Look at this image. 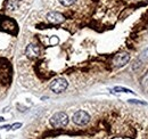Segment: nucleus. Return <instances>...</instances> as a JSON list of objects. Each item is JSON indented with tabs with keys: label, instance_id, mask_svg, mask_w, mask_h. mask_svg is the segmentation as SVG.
Masks as SVG:
<instances>
[{
	"label": "nucleus",
	"instance_id": "nucleus-1",
	"mask_svg": "<svg viewBox=\"0 0 148 139\" xmlns=\"http://www.w3.org/2000/svg\"><path fill=\"white\" fill-rule=\"evenodd\" d=\"M50 124L54 128H64L69 124V116L64 112H57L50 118Z\"/></svg>",
	"mask_w": 148,
	"mask_h": 139
},
{
	"label": "nucleus",
	"instance_id": "nucleus-2",
	"mask_svg": "<svg viewBox=\"0 0 148 139\" xmlns=\"http://www.w3.org/2000/svg\"><path fill=\"white\" fill-rule=\"evenodd\" d=\"M67 87H69V82L64 78H57L55 80H53L50 83V90L55 94H60L65 91Z\"/></svg>",
	"mask_w": 148,
	"mask_h": 139
},
{
	"label": "nucleus",
	"instance_id": "nucleus-3",
	"mask_svg": "<svg viewBox=\"0 0 148 139\" xmlns=\"http://www.w3.org/2000/svg\"><path fill=\"white\" fill-rule=\"evenodd\" d=\"M73 122L77 125H86L90 122V115L86 111H77L74 113Z\"/></svg>",
	"mask_w": 148,
	"mask_h": 139
},
{
	"label": "nucleus",
	"instance_id": "nucleus-4",
	"mask_svg": "<svg viewBox=\"0 0 148 139\" xmlns=\"http://www.w3.org/2000/svg\"><path fill=\"white\" fill-rule=\"evenodd\" d=\"M130 61V55L127 52H122V54H119L114 57L113 59V64L115 67H122L124 66L125 64H128Z\"/></svg>",
	"mask_w": 148,
	"mask_h": 139
},
{
	"label": "nucleus",
	"instance_id": "nucleus-5",
	"mask_svg": "<svg viewBox=\"0 0 148 139\" xmlns=\"http://www.w3.org/2000/svg\"><path fill=\"white\" fill-rule=\"evenodd\" d=\"M40 47L37 46V45H34V43H30L27 47H26V49H25V54H26V56L29 57V58H37L40 56Z\"/></svg>",
	"mask_w": 148,
	"mask_h": 139
},
{
	"label": "nucleus",
	"instance_id": "nucleus-6",
	"mask_svg": "<svg viewBox=\"0 0 148 139\" xmlns=\"http://www.w3.org/2000/svg\"><path fill=\"white\" fill-rule=\"evenodd\" d=\"M47 19L48 22L53 23V24H60L65 21V17L60 14V13H57V12H50L47 14Z\"/></svg>",
	"mask_w": 148,
	"mask_h": 139
},
{
	"label": "nucleus",
	"instance_id": "nucleus-7",
	"mask_svg": "<svg viewBox=\"0 0 148 139\" xmlns=\"http://www.w3.org/2000/svg\"><path fill=\"white\" fill-rule=\"evenodd\" d=\"M114 91H117V92H129V94H133L132 90H130L128 88H123V87H115L114 88Z\"/></svg>",
	"mask_w": 148,
	"mask_h": 139
},
{
	"label": "nucleus",
	"instance_id": "nucleus-8",
	"mask_svg": "<svg viewBox=\"0 0 148 139\" xmlns=\"http://www.w3.org/2000/svg\"><path fill=\"white\" fill-rule=\"evenodd\" d=\"M75 1H76V0H59V2H60L63 6H66V7L72 6L73 3H75Z\"/></svg>",
	"mask_w": 148,
	"mask_h": 139
},
{
	"label": "nucleus",
	"instance_id": "nucleus-9",
	"mask_svg": "<svg viewBox=\"0 0 148 139\" xmlns=\"http://www.w3.org/2000/svg\"><path fill=\"white\" fill-rule=\"evenodd\" d=\"M143 87L148 89V73L144 76V79H143Z\"/></svg>",
	"mask_w": 148,
	"mask_h": 139
},
{
	"label": "nucleus",
	"instance_id": "nucleus-10",
	"mask_svg": "<svg viewBox=\"0 0 148 139\" xmlns=\"http://www.w3.org/2000/svg\"><path fill=\"white\" fill-rule=\"evenodd\" d=\"M21 127H22V123H19L18 122V123H14L13 125H10L9 129H10V130H17V129H19Z\"/></svg>",
	"mask_w": 148,
	"mask_h": 139
},
{
	"label": "nucleus",
	"instance_id": "nucleus-11",
	"mask_svg": "<svg viewBox=\"0 0 148 139\" xmlns=\"http://www.w3.org/2000/svg\"><path fill=\"white\" fill-rule=\"evenodd\" d=\"M8 8H9L10 10H14V9H16V5H15L14 0H12V1L9 2V6H8Z\"/></svg>",
	"mask_w": 148,
	"mask_h": 139
},
{
	"label": "nucleus",
	"instance_id": "nucleus-12",
	"mask_svg": "<svg viewBox=\"0 0 148 139\" xmlns=\"http://www.w3.org/2000/svg\"><path fill=\"white\" fill-rule=\"evenodd\" d=\"M130 103H137V104H146V103H144V102H138V100H132V99H131V100H130Z\"/></svg>",
	"mask_w": 148,
	"mask_h": 139
},
{
	"label": "nucleus",
	"instance_id": "nucleus-13",
	"mask_svg": "<svg viewBox=\"0 0 148 139\" xmlns=\"http://www.w3.org/2000/svg\"><path fill=\"white\" fill-rule=\"evenodd\" d=\"M3 120H5V119H3L2 116H0V122H2V121H3Z\"/></svg>",
	"mask_w": 148,
	"mask_h": 139
},
{
	"label": "nucleus",
	"instance_id": "nucleus-14",
	"mask_svg": "<svg viewBox=\"0 0 148 139\" xmlns=\"http://www.w3.org/2000/svg\"><path fill=\"white\" fill-rule=\"evenodd\" d=\"M16 1H21V0H16Z\"/></svg>",
	"mask_w": 148,
	"mask_h": 139
}]
</instances>
